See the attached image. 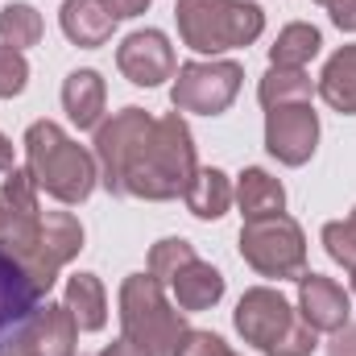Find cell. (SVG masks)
Instances as JSON below:
<instances>
[{
    "instance_id": "12",
    "label": "cell",
    "mask_w": 356,
    "mask_h": 356,
    "mask_svg": "<svg viewBox=\"0 0 356 356\" xmlns=\"http://www.w3.org/2000/svg\"><path fill=\"white\" fill-rule=\"evenodd\" d=\"M348 311H353V298L344 294L340 282H332L323 273H302L298 277V315L311 332L348 327Z\"/></svg>"
},
{
    "instance_id": "34",
    "label": "cell",
    "mask_w": 356,
    "mask_h": 356,
    "mask_svg": "<svg viewBox=\"0 0 356 356\" xmlns=\"http://www.w3.org/2000/svg\"><path fill=\"white\" fill-rule=\"evenodd\" d=\"M99 356H149V353H141L133 340H116V344H108V348H104Z\"/></svg>"
},
{
    "instance_id": "1",
    "label": "cell",
    "mask_w": 356,
    "mask_h": 356,
    "mask_svg": "<svg viewBox=\"0 0 356 356\" xmlns=\"http://www.w3.org/2000/svg\"><path fill=\"white\" fill-rule=\"evenodd\" d=\"M195 175H199V166H195L191 129L178 112H170V116L154 120L145 145L137 149L133 166L124 170V195L149 199V203L178 199V195H186Z\"/></svg>"
},
{
    "instance_id": "19",
    "label": "cell",
    "mask_w": 356,
    "mask_h": 356,
    "mask_svg": "<svg viewBox=\"0 0 356 356\" xmlns=\"http://www.w3.org/2000/svg\"><path fill=\"white\" fill-rule=\"evenodd\" d=\"M67 311L79 332H99L108 323V294L95 273H75L67 282Z\"/></svg>"
},
{
    "instance_id": "6",
    "label": "cell",
    "mask_w": 356,
    "mask_h": 356,
    "mask_svg": "<svg viewBox=\"0 0 356 356\" xmlns=\"http://www.w3.org/2000/svg\"><path fill=\"white\" fill-rule=\"evenodd\" d=\"M241 257L261 277H302L307 273V241L290 216L245 220L241 228Z\"/></svg>"
},
{
    "instance_id": "9",
    "label": "cell",
    "mask_w": 356,
    "mask_h": 356,
    "mask_svg": "<svg viewBox=\"0 0 356 356\" xmlns=\"http://www.w3.org/2000/svg\"><path fill=\"white\" fill-rule=\"evenodd\" d=\"M79 249H83V224H79L71 211H46L33 249H29L17 266L25 269V277H29V282L42 290V298H46V290L54 286L58 269L67 266Z\"/></svg>"
},
{
    "instance_id": "20",
    "label": "cell",
    "mask_w": 356,
    "mask_h": 356,
    "mask_svg": "<svg viewBox=\"0 0 356 356\" xmlns=\"http://www.w3.org/2000/svg\"><path fill=\"white\" fill-rule=\"evenodd\" d=\"M236 203H241V216L245 220H261V216H277L286 207V191L282 182L266 170H245L236 182Z\"/></svg>"
},
{
    "instance_id": "4",
    "label": "cell",
    "mask_w": 356,
    "mask_h": 356,
    "mask_svg": "<svg viewBox=\"0 0 356 356\" xmlns=\"http://www.w3.org/2000/svg\"><path fill=\"white\" fill-rule=\"evenodd\" d=\"M120 327H124V340H133L149 356H175L178 340L186 336L182 311L170 307V298H166V290L154 273L124 277V286H120Z\"/></svg>"
},
{
    "instance_id": "30",
    "label": "cell",
    "mask_w": 356,
    "mask_h": 356,
    "mask_svg": "<svg viewBox=\"0 0 356 356\" xmlns=\"http://www.w3.org/2000/svg\"><path fill=\"white\" fill-rule=\"evenodd\" d=\"M0 356H38V353L29 348L25 332H21V327H13L8 336H0Z\"/></svg>"
},
{
    "instance_id": "23",
    "label": "cell",
    "mask_w": 356,
    "mask_h": 356,
    "mask_svg": "<svg viewBox=\"0 0 356 356\" xmlns=\"http://www.w3.org/2000/svg\"><path fill=\"white\" fill-rule=\"evenodd\" d=\"M261 104L266 108H286V104H311V75L298 67H269L261 79Z\"/></svg>"
},
{
    "instance_id": "37",
    "label": "cell",
    "mask_w": 356,
    "mask_h": 356,
    "mask_svg": "<svg viewBox=\"0 0 356 356\" xmlns=\"http://www.w3.org/2000/svg\"><path fill=\"white\" fill-rule=\"evenodd\" d=\"M353 290H356V273H353Z\"/></svg>"
},
{
    "instance_id": "2",
    "label": "cell",
    "mask_w": 356,
    "mask_h": 356,
    "mask_svg": "<svg viewBox=\"0 0 356 356\" xmlns=\"http://www.w3.org/2000/svg\"><path fill=\"white\" fill-rule=\"evenodd\" d=\"M25 166L38 182L58 203H83L95 186V158L83 145H75L54 120H38L25 133Z\"/></svg>"
},
{
    "instance_id": "18",
    "label": "cell",
    "mask_w": 356,
    "mask_h": 356,
    "mask_svg": "<svg viewBox=\"0 0 356 356\" xmlns=\"http://www.w3.org/2000/svg\"><path fill=\"white\" fill-rule=\"evenodd\" d=\"M319 95L344 112V116H356V46H344L327 58L323 75H319Z\"/></svg>"
},
{
    "instance_id": "17",
    "label": "cell",
    "mask_w": 356,
    "mask_h": 356,
    "mask_svg": "<svg viewBox=\"0 0 356 356\" xmlns=\"http://www.w3.org/2000/svg\"><path fill=\"white\" fill-rule=\"evenodd\" d=\"M170 290H175V302L182 311H207V307H216L224 298V273L195 257L186 269H178Z\"/></svg>"
},
{
    "instance_id": "7",
    "label": "cell",
    "mask_w": 356,
    "mask_h": 356,
    "mask_svg": "<svg viewBox=\"0 0 356 356\" xmlns=\"http://www.w3.org/2000/svg\"><path fill=\"white\" fill-rule=\"evenodd\" d=\"M241 63H228V58H211V63H182L175 71V112H199V116H220L228 112V104L236 99L241 91Z\"/></svg>"
},
{
    "instance_id": "24",
    "label": "cell",
    "mask_w": 356,
    "mask_h": 356,
    "mask_svg": "<svg viewBox=\"0 0 356 356\" xmlns=\"http://www.w3.org/2000/svg\"><path fill=\"white\" fill-rule=\"evenodd\" d=\"M0 42L13 46V50L38 46L42 42V13L33 4H25V0L4 4V13H0Z\"/></svg>"
},
{
    "instance_id": "32",
    "label": "cell",
    "mask_w": 356,
    "mask_h": 356,
    "mask_svg": "<svg viewBox=\"0 0 356 356\" xmlns=\"http://www.w3.org/2000/svg\"><path fill=\"white\" fill-rule=\"evenodd\" d=\"M327 356H356V323L336 332V340L327 344Z\"/></svg>"
},
{
    "instance_id": "21",
    "label": "cell",
    "mask_w": 356,
    "mask_h": 356,
    "mask_svg": "<svg viewBox=\"0 0 356 356\" xmlns=\"http://www.w3.org/2000/svg\"><path fill=\"white\" fill-rule=\"evenodd\" d=\"M186 207L199 216V220H220L228 207H232V199H236V186L228 182L224 170H199V175L191 178V186H186Z\"/></svg>"
},
{
    "instance_id": "29",
    "label": "cell",
    "mask_w": 356,
    "mask_h": 356,
    "mask_svg": "<svg viewBox=\"0 0 356 356\" xmlns=\"http://www.w3.org/2000/svg\"><path fill=\"white\" fill-rule=\"evenodd\" d=\"M175 356H236L220 336H211V332H191L186 327V336L178 340V353Z\"/></svg>"
},
{
    "instance_id": "36",
    "label": "cell",
    "mask_w": 356,
    "mask_h": 356,
    "mask_svg": "<svg viewBox=\"0 0 356 356\" xmlns=\"http://www.w3.org/2000/svg\"><path fill=\"white\" fill-rule=\"evenodd\" d=\"M315 4H332V0H315Z\"/></svg>"
},
{
    "instance_id": "31",
    "label": "cell",
    "mask_w": 356,
    "mask_h": 356,
    "mask_svg": "<svg viewBox=\"0 0 356 356\" xmlns=\"http://www.w3.org/2000/svg\"><path fill=\"white\" fill-rule=\"evenodd\" d=\"M327 8H332V21H336L340 29L356 33V0H332Z\"/></svg>"
},
{
    "instance_id": "35",
    "label": "cell",
    "mask_w": 356,
    "mask_h": 356,
    "mask_svg": "<svg viewBox=\"0 0 356 356\" xmlns=\"http://www.w3.org/2000/svg\"><path fill=\"white\" fill-rule=\"evenodd\" d=\"M0 170H4V175L13 170V141H8L4 133H0Z\"/></svg>"
},
{
    "instance_id": "10",
    "label": "cell",
    "mask_w": 356,
    "mask_h": 356,
    "mask_svg": "<svg viewBox=\"0 0 356 356\" xmlns=\"http://www.w3.org/2000/svg\"><path fill=\"white\" fill-rule=\"evenodd\" d=\"M319 145V116L311 104H286L266 112V149L282 166H302L311 162Z\"/></svg>"
},
{
    "instance_id": "27",
    "label": "cell",
    "mask_w": 356,
    "mask_h": 356,
    "mask_svg": "<svg viewBox=\"0 0 356 356\" xmlns=\"http://www.w3.org/2000/svg\"><path fill=\"white\" fill-rule=\"evenodd\" d=\"M0 199H4L13 211H21V216H42V207H38V182H33L29 170H8Z\"/></svg>"
},
{
    "instance_id": "14",
    "label": "cell",
    "mask_w": 356,
    "mask_h": 356,
    "mask_svg": "<svg viewBox=\"0 0 356 356\" xmlns=\"http://www.w3.org/2000/svg\"><path fill=\"white\" fill-rule=\"evenodd\" d=\"M38 307H42V290L25 277V269L0 249V336L21 327Z\"/></svg>"
},
{
    "instance_id": "13",
    "label": "cell",
    "mask_w": 356,
    "mask_h": 356,
    "mask_svg": "<svg viewBox=\"0 0 356 356\" xmlns=\"http://www.w3.org/2000/svg\"><path fill=\"white\" fill-rule=\"evenodd\" d=\"M21 332H25L29 348L38 356H75V344H79V327H75L67 302H63V307H58V302L38 307V311L21 323Z\"/></svg>"
},
{
    "instance_id": "33",
    "label": "cell",
    "mask_w": 356,
    "mask_h": 356,
    "mask_svg": "<svg viewBox=\"0 0 356 356\" xmlns=\"http://www.w3.org/2000/svg\"><path fill=\"white\" fill-rule=\"evenodd\" d=\"M104 4L112 8V17H116V21L137 17V13H145V8H149V0H104Z\"/></svg>"
},
{
    "instance_id": "3",
    "label": "cell",
    "mask_w": 356,
    "mask_h": 356,
    "mask_svg": "<svg viewBox=\"0 0 356 356\" xmlns=\"http://www.w3.org/2000/svg\"><path fill=\"white\" fill-rule=\"evenodd\" d=\"M178 33L199 54H224L236 46H253L266 29V13L249 0H178Z\"/></svg>"
},
{
    "instance_id": "26",
    "label": "cell",
    "mask_w": 356,
    "mask_h": 356,
    "mask_svg": "<svg viewBox=\"0 0 356 356\" xmlns=\"http://www.w3.org/2000/svg\"><path fill=\"white\" fill-rule=\"evenodd\" d=\"M323 245H327L332 261H340L344 269L356 273V207H353L348 220H336V224L323 228Z\"/></svg>"
},
{
    "instance_id": "22",
    "label": "cell",
    "mask_w": 356,
    "mask_h": 356,
    "mask_svg": "<svg viewBox=\"0 0 356 356\" xmlns=\"http://www.w3.org/2000/svg\"><path fill=\"white\" fill-rule=\"evenodd\" d=\"M319 46H323L319 29L307 25V21H294V25H286V29L277 33V42L269 46V63H273V67H298V71H302V67L319 54Z\"/></svg>"
},
{
    "instance_id": "5",
    "label": "cell",
    "mask_w": 356,
    "mask_h": 356,
    "mask_svg": "<svg viewBox=\"0 0 356 356\" xmlns=\"http://www.w3.org/2000/svg\"><path fill=\"white\" fill-rule=\"evenodd\" d=\"M236 332L249 344H257L266 356H311L315 353V336H319L269 286L245 290V298L236 302Z\"/></svg>"
},
{
    "instance_id": "15",
    "label": "cell",
    "mask_w": 356,
    "mask_h": 356,
    "mask_svg": "<svg viewBox=\"0 0 356 356\" xmlns=\"http://www.w3.org/2000/svg\"><path fill=\"white\" fill-rule=\"evenodd\" d=\"M58 25H63V33H67L75 46L95 50V46H104V42L112 38L116 17H112V8H108L104 0H63Z\"/></svg>"
},
{
    "instance_id": "11",
    "label": "cell",
    "mask_w": 356,
    "mask_h": 356,
    "mask_svg": "<svg viewBox=\"0 0 356 356\" xmlns=\"http://www.w3.org/2000/svg\"><path fill=\"white\" fill-rule=\"evenodd\" d=\"M116 67L129 83L137 88H158L162 79H175L178 63H175V46L162 29H137L120 42L116 50Z\"/></svg>"
},
{
    "instance_id": "25",
    "label": "cell",
    "mask_w": 356,
    "mask_h": 356,
    "mask_svg": "<svg viewBox=\"0 0 356 356\" xmlns=\"http://www.w3.org/2000/svg\"><path fill=\"white\" fill-rule=\"evenodd\" d=\"M191 261H195V249H191L182 236H166V241H158L154 253H149V273H154L162 286H170L178 277V269H186Z\"/></svg>"
},
{
    "instance_id": "8",
    "label": "cell",
    "mask_w": 356,
    "mask_h": 356,
    "mask_svg": "<svg viewBox=\"0 0 356 356\" xmlns=\"http://www.w3.org/2000/svg\"><path fill=\"white\" fill-rule=\"evenodd\" d=\"M149 129H154V116L141 112V108H124V112H116L112 120H104L95 129V162H99L104 186L112 195H124V170L133 166Z\"/></svg>"
},
{
    "instance_id": "16",
    "label": "cell",
    "mask_w": 356,
    "mask_h": 356,
    "mask_svg": "<svg viewBox=\"0 0 356 356\" xmlns=\"http://www.w3.org/2000/svg\"><path fill=\"white\" fill-rule=\"evenodd\" d=\"M104 99H108V91H104L99 71L83 67V71H71V75H67V83H63V108H67V116H71L79 129H99Z\"/></svg>"
},
{
    "instance_id": "28",
    "label": "cell",
    "mask_w": 356,
    "mask_h": 356,
    "mask_svg": "<svg viewBox=\"0 0 356 356\" xmlns=\"http://www.w3.org/2000/svg\"><path fill=\"white\" fill-rule=\"evenodd\" d=\"M25 79H29V63H25V54L0 42V99L21 95V91H25Z\"/></svg>"
}]
</instances>
